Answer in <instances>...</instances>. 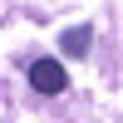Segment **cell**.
<instances>
[{"label": "cell", "instance_id": "1", "mask_svg": "<svg viewBox=\"0 0 123 123\" xmlns=\"http://www.w3.org/2000/svg\"><path fill=\"white\" fill-rule=\"evenodd\" d=\"M30 84H35L39 94H64L69 74H64V64H54V59H35V64H30Z\"/></svg>", "mask_w": 123, "mask_h": 123}, {"label": "cell", "instance_id": "2", "mask_svg": "<svg viewBox=\"0 0 123 123\" xmlns=\"http://www.w3.org/2000/svg\"><path fill=\"white\" fill-rule=\"evenodd\" d=\"M59 44H64V54H69V59H79V54L89 49V30H69V35L59 39Z\"/></svg>", "mask_w": 123, "mask_h": 123}]
</instances>
